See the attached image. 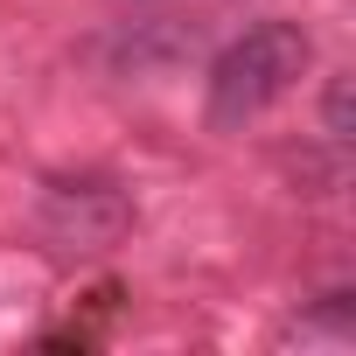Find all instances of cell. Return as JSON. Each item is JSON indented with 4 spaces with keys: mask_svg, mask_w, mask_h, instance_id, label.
I'll list each match as a JSON object with an SVG mask.
<instances>
[{
    "mask_svg": "<svg viewBox=\"0 0 356 356\" xmlns=\"http://www.w3.org/2000/svg\"><path fill=\"white\" fill-rule=\"evenodd\" d=\"M349 112H356V84H349V77H335V84H328V105H321V119H328V133H335V140H349Z\"/></svg>",
    "mask_w": 356,
    "mask_h": 356,
    "instance_id": "obj_2",
    "label": "cell"
},
{
    "mask_svg": "<svg viewBox=\"0 0 356 356\" xmlns=\"http://www.w3.org/2000/svg\"><path fill=\"white\" fill-rule=\"evenodd\" d=\"M307 70V35L293 22H259L245 42H231L210 70V126H245L266 105H280Z\"/></svg>",
    "mask_w": 356,
    "mask_h": 356,
    "instance_id": "obj_1",
    "label": "cell"
}]
</instances>
